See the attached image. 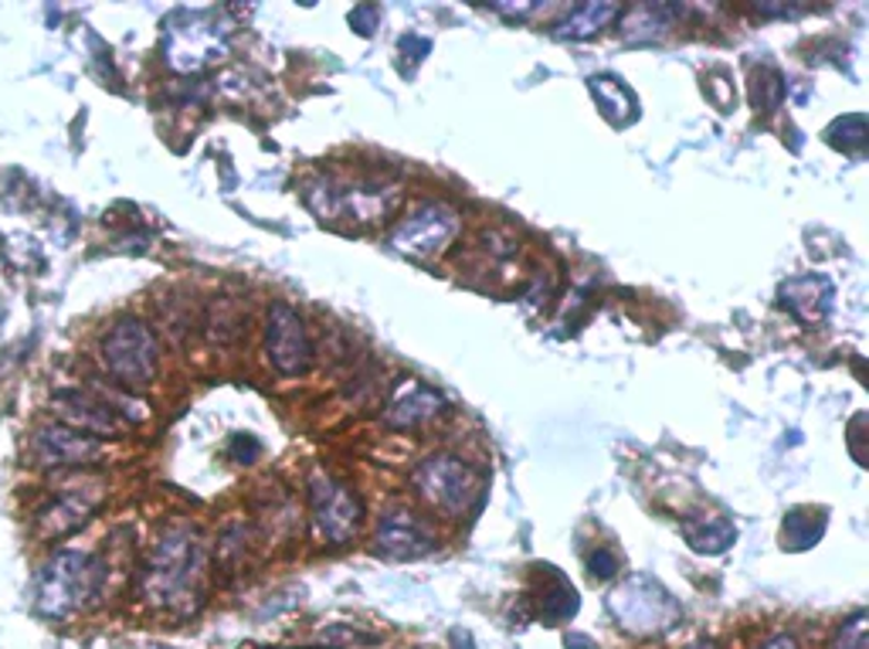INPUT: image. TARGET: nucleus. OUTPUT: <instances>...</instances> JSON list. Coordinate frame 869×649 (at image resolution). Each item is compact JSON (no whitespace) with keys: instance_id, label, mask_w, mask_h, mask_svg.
<instances>
[{"instance_id":"f257e3e1","label":"nucleus","mask_w":869,"mask_h":649,"mask_svg":"<svg viewBox=\"0 0 869 649\" xmlns=\"http://www.w3.org/2000/svg\"><path fill=\"white\" fill-rule=\"evenodd\" d=\"M208 565V547L190 527H174L153 547V555L143 568V591L153 602L184 609L190 595H197V581Z\"/></svg>"},{"instance_id":"4be33fe9","label":"nucleus","mask_w":869,"mask_h":649,"mask_svg":"<svg viewBox=\"0 0 869 649\" xmlns=\"http://www.w3.org/2000/svg\"><path fill=\"white\" fill-rule=\"evenodd\" d=\"M619 14H622L619 4H578L554 28V34L560 41H588V38L601 34L611 24V18H619Z\"/></svg>"},{"instance_id":"9b49d317","label":"nucleus","mask_w":869,"mask_h":649,"mask_svg":"<svg viewBox=\"0 0 869 649\" xmlns=\"http://www.w3.org/2000/svg\"><path fill=\"white\" fill-rule=\"evenodd\" d=\"M51 409H55L69 422V429L85 432L92 439L116 435L130 422H136L133 415L123 412V405H113L110 398H99V394H89V391H79V388L55 391V398H51Z\"/></svg>"},{"instance_id":"39448f33","label":"nucleus","mask_w":869,"mask_h":649,"mask_svg":"<svg viewBox=\"0 0 869 649\" xmlns=\"http://www.w3.org/2000/svg\"><path fill=\"white\" fill-rule=\"evenodd\" d=\"M102 364L123 384V388H146L157 378L161 364V343L143 320H120L106 337H102Z\"/></svg>"},{"instance_id":"7ed1b4c3","label":"nucleus","mask_w":869,"mask_h":649,"mask_svg":"<svg viewBox=\"0 0 869 649\" xmlns=\"http://www.w3.org/2000/svg\"><path fill=\"white\" fill-rule=\"evenodd\" d=\"M608 612L625 632L635 636H662L676 629V622L683 619L673 591L652 575H629L625 581H619L608 591Z\"/></svg>"},{"instance_id":"f8f14e48","label":"nucleus","mask_w":869,"mask_h":649,"mask_svg":"<svg viewBox=\"0 0 869 649\" xmlns=\"http://www.w3.org/2000/svg\"><path fill=\"white\" fill-rule=\"evenodd\" d=\"M374 552L384 562H418L435 552V530L412 511H391L374 534Z\"/></svg>"},{"instance_id":"72a5a7b5","label":"nucleus","mask_w":869,"mask_h":649,"mask_svg":"<svg viewBox=\"0 0 869 649\" xmlns=\"http://www.w3.org/2000/svg\"><path fill=\"white\" fill-rule=\"evenodd\" d=\"M310 649H320V646H310Z\"/></svg>"},{"instance_id":"473e14b6","label":"nucleus","mask_w":869,"mask_h":649,"mask_svg":"<svg viewBox=\"0 0 869 649\" xmlns=\"http://www.w3.org/2000/svg\"><path fill=\"white\" fill-rule=\"evenodd\" d=\"M690 649H717V646H713V642H700V646H690Z\"/></svg>"},{"instance_id":"6e6552de","label":"nucleus","mask_w":869,"mask_h":649,"mask_svg":"<svg viewBox=\"0 0 869 649\" xmlns=\"http://www.w3.org/2000/svg\"><path fill=\"white\" fill-rule=\"evenodd\" d=\"M310 507H313V527L327 544H346L364 521V504L356 501V493L346 483L333 476H313Z\"/></svg>"},{"instance_id":"393cba45","label":"nucleus","mask_w":869,"mask_h":649,"mask_svg":"<svg viewBox=\"0 0 869 649\" xmlns=\"http://www.w3.org/2000/svg\"><path fill=\"white\" fill-rule=\"evenodd\" d=\"M832 649H869V619H866V612H856L849 622H842Z\"/></svg>"},{"instance_id":"aec40b11","label":"nucleus","mask_w":869,"mask_h":649,"mask_svg":"<svg viewBox=\"0 0 869 649\" xmlns=\"http://www.w3.org/2000/svg\"><path fill=\"white\" fill-rule=\"evenodd\" d=\"M588 89L598 99V110L615 126H632L639 120V99L619 75H591Z\"/></svg>"},{"instance_id":"cd10ccee","label":"nucleus","mask_w":869,"mask_h":649,"mask_svg":"<svg viewBox=\"0 0 869 649\" xmlns=\"http://www.w3.org/2000/svg\"><path fill=\"white\" fill-rule=\"evenodd\" d=\"M622 565H619V555L615 552H608V547H598V552L588 558V571L591 578H611Z\"/></svg>"},{"instance_id":"bb28decb","label":"nucleus","mask_w":869,"mask_h":649,"mask_svg":"<svg viewBox=\"0 0 869 649\" xmlns=\"http://www.w3.org/2000/svg\"><path fill=\"white\" fill-rule=\"evenodd\" d=\"M377 21H381V8H374V4H361L350 11V28L364 38H371L377 31Z\"/></svg>"},{"instance_id":"2f4dec72","label":"nucleus","mask_w":869,"mask_h":649,"mask_svg":"<svg viewBox=\"0 0 869 649\" xmlns=\"http://www.w3.org/2000/svg\"><path fill=\"white\" fill-rule=\"evenodd\" d=\"M565 646H568V649H598V646H594L588 636H581V632H571V636L565 639Z\"/></svg>"},{"instance_id":"20e7f679","label":"nucleus","mask_w":869,"mask_h":649,"mask_svg":"<svg viewBox=\"0 0 869 649\" xmlns=\"http://www.w3.org/2000/svg\"><path fill=\"white\" fill-rule=\"evenodd\" d=\"M306 202H310V208L323 222L350 218L356 225H374V222H384L387 212L397 205V187L381 184V181H353V184L350 181L346 184L320 181V184H310Z\"/></svg>"},{"instance_id":"b1692460","label":"nucleus","mask_w":869,"mask_h":649,"mask_svg":"<svg viewBox=\"0 0 869 649\" xmlns=\"http://www.w3.org/2000/svg\"><path fill=\"white\" fill-rule=\"evenodd\" d=\"M785 79L778 75V72H764V75H757L754 79V103H757V110H764V113H772V110H778L782 106V99H785Z\"/></svg>"},{"instance_id":"5701e85b","label":"nucleus","mask_w":869,"mask_h":649,"mask_svg":"<svg viewBox=\"0 0 869 649\" xmlns=\"http://www.w3.org/2000/svg\"><path fill=\"white\" fill-rule=\"evenodd\" d=\"M826 140L842 150L849 157H862L866 154V143H869V123L862 113H849L842 120H836L829 130H826Z\"/></svg>"},{"instance_id":"4468645a","label":"nucleus","mask_w":869,"mask_h":649,"mask_svg":"<svg viewBox=\"0 0 869 649\" xmlns=\"http://www.w3.org/2000/svg\"><path fill=\"white\" fill-rule=\"evenodd\" d=\"M782 303L805 323V327H823L832 313L836 303V286L811 272V276H795L782 286Z\"/></svg>"},{"instance_id":"0eeeda50","label":"nucleus","mask_w":869,"mask_h":649,"mask_svg":"<svg viewBox=\"0 0 869 649\" xmlns=\"http://www.w3.org/2000/svg\"><path fill=\"white\" fill-rule=\"evenodd\" d=\"M228 48L225 28L218 18L180 11L167 21V62L177 72H200L215 65Z\"/></svg>"},{"instance_id":"ddd939ff","label":"nucleus","mask_w":869,"mask_h":649,"mask_svg":"<svg viewBox=\"0 0 869 649\" xmlns=\"http://www.w3.org/2000/svg\"><path fill=\"white\" fill-rule=\"evenodd\" d=\"M31 453L44 466H82L102 456V442L69 425H41L31 439Z\"/></svg>"},{"instance_id":"412c9836","label":"nucleus","mask_w":869,"mask_h":649,"mask_svg":"<svg viewBox=\"0 0 869 649\" xmlns=\"http://www.w3.org/2000/svg\"><path fill=\"white\" fill-rule=\"evenodd\" d=\"M826 527H829L826 507H795L782 521V544L788 552H808V547L823 540Z\"/></svg>"},{"instance_id":"7c9ffc66","label":"nucleus","mask_w":869,"mask_h":649,"mask_svg":"<svg viewBox=\"0 0 869 649\" xmlns=\"http://www.w3.org/2000/svg\"><path fill=\"white\" fill-rule=\"evenodd\" d=\"M761 649H798V642H795V636H785V632H782V636H775V639L764 642Z\"/></svg>"},{"instance_id":"6ab92c4d","label":"nucleus","mask_w":869,"mask_h":649,"mask_svg":"<svg viewBox=\"0 0 869 649\" xmlns=\"http://www.w3.org/2000/svg\"><path fill=\"white\" fill-rule=\"evenodd\" d=\"M680 18L673 4H632L622 11V38L629 44H655Z\"/></svg>"},{"instance_id":"c85d7f7f","label":"nucleus","mask_w":869,"mask_h":649,"mask_svg":"<svg viewBox=\"0 0 869 649\" xmlns=\"http://www.w3.org/2000/svg\"><path fill=\"white\" fill-rule=\"evenodd\" d=\"M866 422H869V415L866 412H859L852 422H849V453H852V460L859 463V466H866L869 460H866V449H862V429H866Z\"/></svg>"},{"instance_id":"dca6fc26","label":"nucleus","mask_w":869,"mask_h":649,"mask_svg":"<svg viewBox=\"0 0 869 649\" xmlns=\"http://www.w3.org/2000/svg\"><path fill=\"white\" fill-rule=\"evenodd\" d=\"M442 409H445V402H442V394L435 388H428V384H422L415 378H404L397 384V391L391 394L384 419L394 429H412V425H422V422L435 419Z\"/></svg>"},{"instance_id":"a878e982","label":"nucleus","mask_w":869,"mask_h":649,"mask_svg":"<svg viewBox=\"0 0 869 649\" xmlns=\"http://www.w3.org/2000/svg\"><path fill=\"white\" fill-rule=\"evenodd\" d=\"M259 453H262V442L255 435H248V432H238L228 442V456L235 463H255V460H259Z\"/></svg>"},{"instance_id":"f3484780","label":"nucleus","mask_w":869,"mask_h":649,"mask_svg":"<svg viewBox=\"0 0 869 649\" xmlns=\"http://www.w3.org/2000/svg\"><path fill=\"white\" fill-rule=\"evenodd\" d=\"M683 537L696 555H724L727 547L737 540V527L727 514L703 511L693 517H683Z\"/></svg>"},{"instance_id":"9d476101","label":"nucleus","mask_w":869,"mask_h":649,"mask_svg":"<svg viewBox=\"0 0 869 649\" xmlns=\"http://www.w3.org/2000/svg\"><path fill=\"white\" fill-rule=\"evenodd\" d=\"M266 354L272 368L286 378H299L313 364V343L302 317L289 303H272L266 320Z\"/></svg>"},{"instance_id":"a211bd4d","label":"nucleus","mask_w":869,"mask_h":649,"mask_svg":"<svg viewBox=\"0 0 869 649\" xmlns=\"http://www.w3.org/2000/svg\"><path fill=\"white\" fill-rule=\"evenodd\" d=\"M92 507L95 504L85 501V496H79V493H62V496H55V501L38 511V517H34L38 534L48 537V540L51 537H65V534L79 530L92 517Z\"/></svg>"},{"instance_id":"2eb2a0df","label":"nucleus","mask_w":869,"mask_h":649,"mask_svg":"<svg viewBox=\"0 0 869 649\" xmlns=\"http://www.w3.org/2000/svg\"><path fill=\"white\" fill-rule=\"evenodd\" d=\"M534 581H537V588H534L537 591V616L544 622L557 626V622H568V619L578 616L581 595L565 571H557L554 565H537Z\"/></svg>"},{"instance_id":"c756f323","label":"nucleus","mask_w":869,"mask_h":649,"mask_svg":"<svg viewBox=\"0 0 869 649\" xmlns=\"http://www.w3.org/2000/svg\"><path fill=\"white\" fill-rule=\"evenodd\" d=\"M757 14H764V18H798V14H805L808 8H782V4H761V8H754Z\"/></svg>"},{"instance_id":"423d86ee","label":"nucleus","mask_w":869,"mask_h":649,"mask_svg":"<svg viewBox=\"0 0 869 649\" xmlns=\"http://www.w3.org/2000/svg\"><path fill=\"white\" fill-rule=\"evenodd\" d=\"M415 486L422 490V496L428 504H435L438 511L463 517L469 511H479L486 486L479 480V473L455 460V456H432L415 470Z\"/></svg>"},{"instance_id":"1a4fd4ad","label":"nucleus","mask_w":869,"mask_h":649,"mask_svg":"<svg viewBox=\"0 0 869 649\" xmlns=\"http://www.w3.org/2000/svg\"><path fill=\"white\" fill-rule=\"evenodd\" d=\"M455 235H458V212L452 205L438 202V205H425L415 215H407L394 228L391 245L412 259H435L452 245Z\"/></svg>"},{"instance_id":"f03ea898","label":"nucleus","mask_w":869,"mask_h":649,"mask_svg":"<svg viewBox=\"0 0 869 649\" xmlns=\"http://www.w3.org/2000/svg\"><path fill=\"white\" fill-rule=\"evenodd\" d=\"M106 568L85 552H59L38 575V612L62 619L85 609L102 588Z\"/></svg>"}]
</instances>
